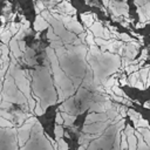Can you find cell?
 <instances>
[{
  "label": "cell",
  "mask_w": 150,
  "mask_h": 150,
  "mask_svg": "<svg viewBox=\"0 0 150 150\" xmlns=\"http://www.w3.org/2000/svg\"><path fill=\"white\" fill-rule=\"evenodd\" d=\"M0 117H4L6 120H8V121H13L14 120V115H12L11 112H7L4 109H0Z\"/></svg>",
  "instance_id": "cell-16"
},
{
  "label": "cell",
  "mask_w": 150,
  "mask_h": 150,
  "mask_svg": "<svg viewBox=\"0 0 150 150\" xmlns=\"http://www.w3.org/2000/svg\"><path fill=\"white\" fill-rule=\"evenodd\" d=\"M1 88H2V84H1V82H0V98H1Z\"/></svg>",
  "instance_id": "cell-22"
},
{
  "label": "cell",
  "mask_w": 150,
  "mask_h": 150,
  "mask_svg": "<svg viewBox=\"0 0 150 150\" xmlns=\"http://www.w3.org/2000/svg\"><path fill=\"white\" fill-rule=\"evenodd\" d=\"M11 35H12V33L9 32V29H7V30L2 32V33H1V35H0V39H1L2 43L7 45V43L9 42V38H11Z\"/></svg>",
  "instance_id": "cell-12"
},
{
  "label": "cell",
  "mask_w": 150,
  "mask_h": 150,
  "mask_svg": "<svg viewBox=\"0 0 150 150\" xmlns=\"http://www.w3.org/2000/svg\"><path fill=\"white\" fill-rule=\"evenodd\" d=\"M55 121H56V123H57V124H60V125L63 123V118H62V116H61V112H57V114H56Z\"/></svg>",
  "instance_id": "cell-20"
},
{
  "label": "cell",
  "mask_w": 150,
  "mask_h": 150,
  "mask_svg": "<svg viewBox=\"0 0 150 150\" xmlns=\"http://www.w3.org/2000/svg\"><path fill=\"white\" fill-rule=\"evenodd\" d=\"M54 134H55V137H56V139H59V138H62V136H63V128H62L60 124L55 125V129H54Z\"/></svg>",
  "instance_id": "cell-14"
},
{
  "label": "cell",
  "mask_w": 150,
  "mask_h": 150,
  "mask_svg": "<svg viewBox=\"0 0 150 150\" xmlns=\"http://www.w3.org/2000/svg\"><path fill=\"white\" fill-rule=\"evenodd\" d=\"M108 120V115L105 112H90L86 118V124H91L96 122H105Z\"/></svg>",
  "instance_id": "cell-3"
},
{
  "label": "cell",
  "mask_w": 150,
  "mask_h": 150,
  "mask_svg": "<svg viewBox=\"0 0 150 150\" xmlns=\"http://www.w3.org/2000/svg\"><path fill=\"white\" fill-rule=\"evenodd\" d=\"M127 141H128V150H136L137 149V138L134 134L127 135Z\"/></svg>",
  "instance_id": "cell-8"
},
{
  "label": "cell",
  "mask_w": 150,
  "mask_h": 150,
  "mask_svg": "<svg viewBox=\"0 0 150 150\" xmlns=\"http://www.w3.org/2000/svg\"><path fill=\"white\" fill-rule=\"evenodd\" d=\"M94 18H96V16H95V15H91V14H89V13L81 15V19H82V21L84 22V25H87V26H89V27L94 23Z\"/></svg>",
  "instance_id": "cell-10"
},
{
  "label": "cell",
  "mask_w": 150,
  "mask_h": 150,
  "mask_svg": "<svg viewBox=\"0 0 150 150\" xmlns=\"http://www.w3.org/2000/svg\"><path fill=\"white\" fill-rule=\"evenodd\" d=\"M0 104H1V98H0Z\"/></svg>",
  "instance_id": "cell-25"
},
{
  "label": "cell",
  "mask_w": 150,
  "mask_h": 150,
  "mask_svg": "<svg viewBox=\"0 0 150 150\" xmlns=\"http://www.w3.org/2000/svg\"><path fill=\"white\" fill-rule=\"evenodd\" d=\"M2 32H4V27H1V28H0V35H1V33H2Z\"/></svg>",
  "instance_id": "cell-23"
},
{
  "label": "cell",
  "mask_w": 150,
  "mask_h": 150,
  "mask_svg": "<svg viewBox=\"0 0 150 150\" xmlns=\"http://www.w3.org/2000/svg\"><path fill=\"white\" fill-rule=\"evenodd\" d=\"M20 23H15V22H12L11 23V26H9V32L12 33V34H16L18 33V29L20 28Z\"/></svg>",
  "instance_id": "cell-18"
},
{
  "label": "cell",
  "mask_w": 150,
  "mask_h": 150,
  "mask_svg": "<svg viewBox=\"0 0 150 150\" xmlns=\"http://www.w3.org/2000/svg\"><path fill=\"white\" fill-rule=\"evenodd\" d=\"M90 32L96 38H103V27H102V25L100 22H94L90 26Z\"/></svg>",
  "instance_id": "cell-6"
},
{
  "label": "cell",
  "mask_w": 150,
  "mask_h": 150,
  "mask_svg": "<svg viewBox=\"0 0 150 150\" xmlns=\"http://www.w3.org/2000/svg\"><path fill=\"white\" fill-rule=\"evenodd\" d=\"M35 100H36V103H35V107H34V112H35V115H38V116H41L43 112H45V110L42 109V107H41V103H40V100L35 96Z\"/></svg>",
  "instance_id": "cell-11"
},
{
  "label": "cell",
  "mask_w": 150,
  "mask_h": 150,
  "mask_svg": "<svg viewBox=\"0 0 150 150\" xmlns=\"http://www.w3.org/2000/svg\"><path fill=\"white\" fill-rule=\"evenodd\" d=\"M9 49L12 50V54L15 56V57H19V56H21V50H20V48H19V45H18V40L14 38V39H12V40H9Z\"/></svg>",
  "instance_id": "cell-7"
},
{
  "label": "cell",
  "mask_w": 150,
  "mask_h": 150,
  "mask_svg": "<svg viewBox=\"0 0 150 150\" xmlns=\"http://www.w3.org/2000/svg\"><path fill=\"white\" fill-rule=\"evenodd\" d=\"M64 26L67 27V29H68V30H70V32H73V33H75V34H80V33H82V32H83L82 26H81L77 21H75V20H73V21L68 22V23H67V25H64Z\"/></svg>",
  "instance_id": "cell-5"
},
{
  "label": "cell",
  "mask_w": 150,
  "mask_h": 150,
  "mask_svg": "<svg viewBox=\"0 0 150 150\" xmlns=\"http://www.w3.org/2000/svg\"><path fill=\"white\" fill-rule=\"evenodd\" d=\"M145 107H148V108H150V103H146V104H144Z\"/></svg>",
  "instance_id": "cell-24"
},
{
  "label": "cell",
  "mask_w": 150,
  "mask_h": 150,
  "mask_svg": "<svg viewBox=\"0 0 150 150\" xmlns=\"http://www.w3.org/2000/svg\"><path fill=\"white\" fill-rule=\"evenodd\" d=\"M34 27L36 30H42L47 27H49V23L46 21V19L42 16V15H38L36 19H35V22H34Z\"/></svg>",
  "instance_id": "cell-4"
},
{
  "label": "cell",
  "mask_w": 150,
  "mask_h": 150,
  "mask_svg": "<svg viewBox=\"0 0 150 150\" xmlns=\"http://www.w3.org/2000/svg\"><path fill=\"white\" fill-rule=\"evenodd\" d=\"M109 122H96V123H91V124H86L83 128V132L87 134H98L102 132L107 127H108Z\"/></svg>",
  "instance_id": "cell-2"
},
{
  "label": "cell",
  "mask_w": 150,
  "mask_h": 150,
  "mask_svg": "<svg viewBox=\"0 0 150 150\" xmlns=\"http://www.w3.org/2000/svg\"><path fill=\"white\" fill-rule=\"evenodd\" d=\"M0 127H4V128H12V127H14V125H13L12 121H8V120H6V118H4V117H0Z\"/></svg>",
  "instance_id": "cell-17"
},
{
  "label": "cell",
  "mask_w": 150,
  "mask_h": 150,
  "mask_svg": "<svg viewBox=\"0 0 150 150\" xmlns=\"http://www.w3.org/2000/svg\"><path fill=\"white\" fill-rule=\"evenodd\" d=\"M18 45H19V48H20L21 52H25L26 50V45H25V42L22 40H19L18 41Z\"/></svg>",
  "instance_id": "cell-21"
},
{
  "label": "cell",
  "mask_w": 150,
  "mask_h": 150,
  "mask_svg": "<svg viewBox=\"0 0 150 150\" xmlns=\"http://www.w3.org/2000/svg\"><path fill=\"white\" fill-rule=\"evenodd\" d=\"M61 116H62V118H63V123H64L66 125H68V127H70V125L74 123L75 118H76V116L69 115V114H68V112H66V111L61 112Z\"/></svg>",
  "instance_id": "cell-9"
},
{
  "label": "cell",
  "mask_w": 150,
  "mask_h": 150,
  "mask_svg": "<svg viewBox=\"0 0 150 150\" xmlns=\"http://www.w3.org/2000/svg\"><path fill=\"white\" fill-rule=\"evenodd\" d=\"M121 150H128V141L124 132L121 134Z\"/></svg>",
  "instance_id": "cell-15"
},
{
  "label": "cell",
  "mask_w": 150,
  "mask_h": 150,
  "mask_svg": "<svg viewBox=\"0 0 150 150\" xmlns=\"http://www.w3.org/2000/svg\"><path fill=\"white\" fill-rule=\"evenodd\" d=\"M36 118L35 117H28V120L25 121L23 125L19 128L18 130V141H19V145L20 146H25V143L28 141L30 130L33 129V125L35 124Z\"/></svg>",
  "instance_id": "cell-1"
},
{
  "label": "cell",
  "mask_w": 150,
  "mask_h": 150,
  "mask_svg": "<svg viewBox=\"0 0 150 150\" xmlns=\"http://www.w3.org/2000/svg\"><path fill=\"white\" fill-rule=\"evenodd\" d=\"M56 143H57V149L59 150H68V144L63 138L56 139Z\"/></svg>",
  "instance_id": "cell-13"
},
{
  "label": "cell",
  "mask_w": 150,
  "mask_h": 150,
  "mask_svg": "<svg viewBox=\"0 0 150 150\" xmlns=\"http://www.w3.org/2000/svg\"><path fill=\"white\" fill-rule=\"evenodd\" d=\"M11 107H12V103L11 102H8V101H1V104H0V108L1 109L6 110V109H8Z\"/></svg>",
  "instance_id": "cell-19"
}]
</instances>
